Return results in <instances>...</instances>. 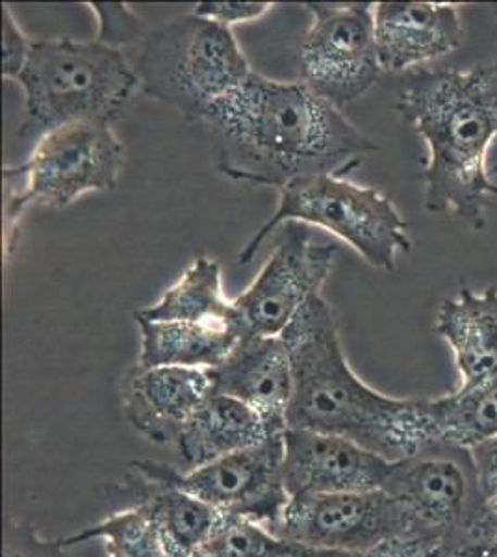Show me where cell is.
<instances>
[{
  "instance_id": "obj_12",
  "label": "cell",
  "mask_w": 497,
  "mask_h": 557,
  "mask_svg": "<svg viewBox=\"0 0 497 557\" xmlns=\"http://www.w3.org/2000/svg\"><path fill=\"white\" fill-rule=\"evenodd\" d=\"M273 533L291 545L347 552L412 539L407 515L384 491L291 498Z\"/></svg>"
},
{
  "instance_id": "obj_21",
  "label": "cell",
  "mask_w": 497,
  "mask_h": 557,
  "mask_svg": "<svg viewBox=\"0 0 497 557\" xmlns=\"http://www.w3.org/2000/svg\"><path fill=\"white\" fill-rule=\"evenodd\" d=\"M134 314L152 322L210 323L246 330L236 301L223 290L220 264L207 257H197L157 304Z\"/></svg>"
},
{
  "instance_id": "obj_7",
  "label": "cell",
  "mask_w": 497,
  "mask_h": 557,
  "mask_svg": "<svg viewBox=\"0 0 497 557\" xmlns=\"http://www.w3.org/2000/svg\"><path fill=\"white\" fill-rule=\"evenodd\" d=\"M125 170V146L110 123L75 121L39 136L25 164L7 168L4 178H23V188H8L7 249L30 205L65 209L80 197L114 190Z\"/></svg>"
},
{
  "instance_id": "obj_5",
  "label": "cell",
  "mask_w": 497,
  "mask_h": 557,
  "mask_svg": "<svg viewBox=\"0 0 497 557\" xmlns=\"http://www.w3.org/2000/svg\"><path fill=\"white\" fill-rule=\"evenodd\" d=\"M286 223L325 228L384 272L396 270L397 255L409 253L412 247L409 225L390 196L347 177L314 175L278 190L277 209L241 249L239 267L251 264L262 244Z\"/></svg>"
},
{
  "instance_id": "obj_11",
  "label": "cell",
  "mask_w": 497,
  "mask_h": 557,
  "mask_svg": "<svg viewBox=\"0 0 497 557\" xmlns=\"http://www.w3.org/2000/svg\"><path fill=\"white\" fill-rule=\"evenodd\" d=\"M338 247L318 244L301 223H286L281 240L247 290L234 299L247 333L281 336L333 272Z\"/></svg>"
},
{
  "instance_id": "obj_2",
  "label": "cell",
  "mask_w": 497,
  "mask_h": 557,
  "mask_svg": "<svg viewBox=\"0 0 497 557\" xmlns=\"http://www.w3.org/2000/svg\"><path fill=\"white\" fill-rule=\"evenodd\" d=\"M294 368L288 430L338 435L388 461L435 444L428 399H397L352 372L331 305L315 296L284 330Z\"/></svg>"
},
{
  "instance_id": "obj_36",
  "label": "cell",
  "mask_w": 497,
  "mask_h": 557,
  "mask_svg": "<svg viewBox=\"0 0 497 557\" xmlns=\"http://www.w3.org/2000/svg\"><path fill=\"white\" fill-rule=\"evenodd\" d=\"M494 196H497V186L494 188Z\"/></svg>"
},
{
  "instance_id": "obj_28",
  "label": "cell",
  "mask_w": 497,
  "mask_h": 557,
  "mask_svg": "<svg viewBox=\"0 0 497 557\" xmlns=\"http://www.w3.org/2000/svg\"><path fill=\"white\" fill-rule=\"evenodd\" d=\"M271 8V2H201L194 13L218 25L233 28L234 25H246L264 17Z\"/></svg>"
},
{
  "instance_id": "obj_26",
  "label": "cell",
  "mask_w": 497,
  "mask_h": 557,
  "mask_svg": "<svg viewBox=\"0 0 497 557\" xmlns=\"http://www.w3.org/2000/svg\"><path fill=\"white\" fill-rule=\"evenodd\" d=\"M60 539H45L23 520H4V557H67Z\"/></svg>"
},
{
  "instance_id": "obj_15",
  "label": "cell",
  "mask_w": 497,
  "mask_h": 557,
  "mask_svg": "<svg viewBox=\"0 0 497 557\" xmlns=\"http://www.w3.org/2000/svg\"><path fill=\"white\" fill-rule=\"evenodd\" d=\"M214 393L212 374L202 368L136 367L123 385L128 424L147 441L176 446L184 425Z\"/></svg>"
},
{
  "instance_id": "obj_10",
  "label": "cell",
  "mask_w": 497,
  "mask_h": 557,
  "mask_svg": "<svg viewBox=\"0 0 497 557\" xmlns=\"http://www.w3.org/2000/svg\"><path fill=\"white\" fill-rule=\"evenodd\" d=\"M284 433L252 448L194 470L164 467L173 485L207 502L225 517H239L275 530L290 504L284 483Z\"/></svg>"
},
{
  "instance_id": "obj_8",
  "label": "cell",
  "mask_w": 497,
  "mask_h": 557,
  "mask_svg": "<svg viewBox=\"0 0 497 557\" xmlns=\"http://www.w3.org/2000/svg\"><path fill=\"white\" fill-rule=\"evenodd\" d=\"M383 491L407 515L410 537L435 548L470 532L485 502L472 451L442 443L394 461Z\"/></svg>"
},
{
  "instance_id": "obj_33",
  "label": "cell",
  "mask_w": 497,
  "mask_h": 557,
  "mask_svg": "<svg viewBox=\"0 0 497 557\" xmlns=\"http://www.w3.org/2000/svg\"><path fill=\"white\" fill-rule=\"evenodd\" d=\"M281 557H368V552L334 550V548L291 545V543H288Z\"/></svg>"
},
{
  "instance_id": "obj_6",
  "label": "cell",
  "mask_w": 497,
  "mask_h": 557,
  "mask_svg": "<svg viewBox=\"0 0 497 557\" xmlns=\"http://www.w3.org/2000/svg\"><path fill=\"white\" fill-rule=\"evenodd\" d=\"M136 73L146 96L202 120L208 108L246 83L252 70L233 28L191 12L147 36Z\"/></svg>"
},
{
  "instance_id": "obj_35",
  "label": "cell",
  "mask_w": 497,
  "mask_h": 557,
  "mask_svg": "<svg viewBox=\"0 0 497 557\" xmlns=\"http://www.w3.org/2000/svg\"><path fill=\"white\" fill-rule=\"evenodd\" d=\"M492 8H494V12H496V15H497V4H494V7H492Z\"/></svg>"
},
{
  "instance_id": "obj_4",
  "label": "cell",
  "mask_w": 497,
  "mask_h": 557,
  "mask_svg": "<svg viewBox=\"0 0 497 557\" xmlns=\"http://www.w3.org/2000/svg\"><path fill=\"white\" fill-rule=\"evenodd\" d=\"M17 83L25 91L21 136H44L75 121L112 123L139 86L121 49L97 39H39Z\"/></svg>"
},
{
  "instance_id": "obj_29",
  "label": "cell",
  "mask_w": 497,
  "mask_h": 557,
  "mask_svg": "<svg viewBox=\"0 0 497 557\" xmlns=\"http://www.w3.org/2000/svg\"><path fill=\"white\" fill-rule=\"evenodd\" d=\"M438 557H497V541L468 532L438 548Z\"/></svg>"
},
{
  "instance_id": "obj_1",
  "label": "cell",
  "mask_w": 497,
  "mask_h": 557,
  "mask_svg": "<svg viewBox=\"0 0 497 557\" xmlns=\"http://www.w3.org/2000/svg\"><path fill=\"white\" fill-rule=\"evenodd\" d=\"M201 121L223 175L277 190L297 178L347 177L377 151L375 141L307 84L254 71Z\"/></svg>"
},
{
  "instance_id": "obj_9",
  "label": "cell",
  "mask_w": 497,
  "mask_h": 557,
  "mask_svg": "<svg viewBox=\"0 0 497 557\" xmlns=\"http://www.w3.org/2000/svg\"><path fill=\"white\" fill-rule=\"evenodd\" d=\"M307 8L312 23L297 52L299 81L341 110L365 96L383 71L373 4L312 2Z\"/></svg>"
},
{
  "instance_id": "obj_16",
  "label": "cell",
  "mask_w": 497,
  "mask_h": 557,
  "mask_svg": "<svg viewBox=\"0 0 497 557\" xmlns=\"http://www.w3.org/2000/svg\"><path fill=\"white\" fill-rule=\"evenodd\" d=\"M375 44L383 71H403L459 49L462 25L455 4L377 2Z\"/></svg>"
},
{
  "instance_id": "obj_30",
  "label": "cell",
  "mask_w": 497,
  "mask_h": 557,
  "mask_svg": "<svg viewBox=\"0 0 497 557\" xmlns=\"http://www.w3.org/2000/svg\"><path fill=\"white\" fill-rule=\"evenodd\" d=\"M472 451L475 470H477L479 487L483 496L497 493V437L479 444Z\"/></svg>"
},
{
  "instance_id": "obj_34",
  "label": "cell",
  "mask_w": 497,
  "mask_h": 557,
  "mask_svg": "<svg viewBox=\"0 0 497 557\" xmlns=\"http://www.w3.org/2000/svg\"><path fill=\"white\" fill-rule=\"evenodd\" d=\"M486 173H488V177H490L492 183H497V138L494 139L490 151H488V159H486Z\"/></svg>"
},
{
  "instance_id": "obj_13",
  "label": "cell",
  "mask_w": 497,
  "mask_h": 557,
  "mask_svg": "<svg viewBox=\"0 0 497 557\" xmlns=\"http://www.w3.org/2000/svg\"><path fill=\"white\" fill-rule=\"evenodd\" d=\"M394 461L320 431H284V483L290 498L383 491Z\"/></svg>"
},
{
  "instance_id": "obj_32",
  "label": "cell",
  "mask_w": 497,
  "mask_h": 557,
  "mask_svg": "<svg viewBox=\"0 0 497 557\" xmlns=\"http://www.w3.org/2000/svg\"><path fill=\"white\" fill-rule=\"evenodd\" d=\"M470 532L481 533L497 541V493L486 496Z\"/></svg>"
},
{
  "instance_id": "obj_19",
  "label": "cell",
  "mask_w": 497,
  "mask_h": 557,
  "mask_svg": "<svg viewBox=\"0 0 497 557\" xmlns=\"http://www.w3.org/2000/svg\"><path fill=\"white\" fill-rule=\"evenodd\" d=\"M283 435L271 430L259 412L225 394L212 393L184 425L176 451L186 470L252 448Z\"/></svg>"
},
{
  "instance_id": "obj_23",
  "label": "cell",
  "mask_w": 497,
  "mask_h": 557,
  "mask_svg": "<svg viewBox=\"0 0 497 557\" xmlns=\"http://www.w3.org/2000/svg\"><path fill=\"white\" fill-rule=\"evenodd\" d=\"M94 539L104 541L108 557H165L157 525L146 509L138 506L115 511L80 533L60 539V543L71 548Z\"/></svg>"
},
{
  "instance_id": "obj_20",
  "label": "cell",
  "mask_w": 497,
  "mask_h": 557,
  "mask_svg": "<svg viewBox=\"0 0 497 557\" xmlns=\"http://www.w3.org/2000/svg\"><path fill=\"white\" fill-rule=\"evenodd\" d=\"M141 335L139 367L212 370L225 361L246 330L210 323L152 322L134 314Z\"/></svg>"
},
{
  "instance_id": "obj_22",
  "label": "cell",
  "mask_w": 497,
  "mask_h": 557,
  "mask_svg": "<svg viewBox=\"0 0 497 557\" xmlns=\"http://www.w3.org/2000/svg\"><path fill=\"white\" fill-rule=\"evenodd\" d=\"M435 444L473 450L497 437V380L459 388L446 398L428 399Z\"/></svg>"
},
{
  "instance_id": "obj_27",
  "label": "cell",
  "mask_w": 497,
  "mask_h": 557,
  "mask_svg": "<svg viewBox=\"0 0 497 557\" xmlns=\"http://www.w3.org/2000/svg\"><path fill=\"white\" fill-rule=\"evenodd\" d=\"M4 20V39H2V75L17 81L30 58L32 39L26 38L20 23L13 17L10 7H2Z\"/></svg>"
},
{
  "instance_id": "obj_31",
  "label": "cell",
  "mask_w": 497,
  "mask_h": 557,
  "mask_svg": "<svg viewBox=\"0 0 497 557\" xmlns=\"http://www.w3.org/2000/svg\"><path fill=\"white\" fill-rule=\"evenodd\" d=\"M372 557H438V548L415 539H396L370 552Z\"/></svg>"
},
{
  "instance_id": "obj_3",
  "label": "cell",
  "mask_w": 497,
  "mask_h": 557,
  "mask_svg": "<svg viewBox=\"0 0 497 557\" xmlns=\"http://www.w3.org/2000/svg\"><path fill=\"white\" fill-rule=\"evenodd\" d=\"M397 110L428 147L422 173L425 209L451 210L481 231L486 196L496 188L486 173L497 138L496 62L468 71H418L409 76Z\"/></svg>"
},
{
  "instance_id": "obj_18",
  "label": "cell",
  "mask_w": 497,
  "mask_h": 557,
  "mask_svg": "<svg viewBox=\"0 0 497 557\" xmlns=\"http://www.w3.org/2000/svg\"><path fill=\"white\" fill-rule=\"evenodd\" d=\"M435 331L453 349L460 388L497 380V288L481 294L462 288L446 299L436 314Z\"/></svg>"
},
{
  "instance_id": "obj_24",
  "label": "cell",
  "mask_w": 497,
  "mask_h": 557,
  "mask_svg": "<svg viewBox=\"0 0 497 557\" xmlns=\"http://www.w3.org/2000/svg\"><path fill=\"white\" fill-rule=\"evenodd\" d=\"M288 543L265 525L239 517H221L194 557H281Z\"/></svg>"
},
{
  "instance_id": "obj_17",
  "label": "cell",
  "mask_w": 497,
  "mask_h": 557,
  "mask_svg": "<svg viewBox=\"0 0 497 557\" xmlns=\"http://www.w3.org/2000/svg\"><path fill=\"white\" fill-rule=\"evenodd\" d=\"M126 478L133 506L146 509L157 525L165 557H194L223 515L207 502L176 487L165 478L162 462L138 461Z\"/></svg>"
},
{
  "instance_id": "obj_14",
  "label": "cell",
  "mask_w": 497,
  "mask_h": 557,
  "mask_svg": "<svg viewBox=\"0 0 497 557\" xmlns=\"http://www.w3.org/2000/svg\"><path fill=\"white\" fill-rule=\"evenodd\" d=\"M210 374L214 393L251 407L271 430L277 433L288 430L294 368L283 336L247 333Z\"/></svg>"
},
{
  "instance_id": "obj_25",
  "label": "cell",
  "mask_w": 497,
  "mask_h": 557,
  "mask_svg": "<svg viewBox=\"0 0 497 557\" xmlns=\"http://www.w3.org/2000/svg\"><path fill=\"white\" fill-rule=\"evenodd\" d=\"M89 8L99 21V33L95 38L99 44L121 49V45L134 44L141 36V21L126 4L91 2Z\"/></svg>"
}]
</instances>
